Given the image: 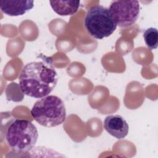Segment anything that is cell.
I'll use <instances>...</instances> for the list:
<instances>
[{"mask_svg": "<svg viewBox=\"0 0 158 158\" xmlns=\"http://www.w3.org/2000/svg\"><path fill=\"white\" fill-rule=\"evenodd\" d=\"M117 26L108 8L97 4L88 10L85 27L92 37L99 40L108 37L114 33Z\"/></svg>", "mask_w": 158, "mask_h": 158, "instance_id": "obj_4", "label": "cell"}, {"mask_svg": "<svg viewBox=\"0 0 158 158\" xmlns=\"http://www.w3.org/2000/svg\"><path fill=\"white\" fill-rule=\"evenodd\" d=\"M5 139L14 152L24 153L33 148L38 138L36 127L28 120L13 118L5 127Z\"/></svg>", "mask_w": 158, "mask_h": 158, "instance_id": "obj_2", "label": "cell"}, {"mask_svg": "<svg viewBox=\"0 0 158 158\" xmlns=\"http://www.w3.org/2000/svg\"><path fill=\"white\" fill-rule=\"evenodd\" d=\"M109 10L117 25L126 28L131 26L137 20L140 6L138 1H112Z\"/></svg>", "mask_w": 158, "mask_h": 158, "instance_id": "obj_5", "label": "cell"}, {"mask_svg": "<svg viewBox=\"0 0 158 158\" xmlns=\"http://www.w3.org/2000/svg\"><path fill=\"white\" fill-rule=\"evenodd\" d=\"M19 80L20 90L24 94L34 98H42L48 96L54 89L58 75L50 63L33 61L23 67Z\"/></svg>", "mask_w": 158, "mask_h": 158, "instance_id": "obj_1", "label": "cell"}, {"mask_svg": "<svg viewBox=\"0 0 158 158\" xmlns=\"http://www.w3.org/2000/svg\"><path fill=\"white\" fill-rule=\"evenodd\" d=\"M103 125L109 134L118 139L124 138L128 133V124L125 118L119 115L107 116Z\"/></svg>", "mask_w": 158, "mask_h": 158, "instance_id": "obj_6", "label": "cell"}, {"mask_svg": "<svg viewBox=\"0 0 158 158\" xmlns=\"http://www.w3.org/2000/svg\"><path fill=\"white\" fill-rule=\"evenodd\" d=\"M31 114L40 125L54 127L63 123L66 118V109L63 101L57 96H46L33 105Z\"/></svg>", "mask_w": 158, "mask_h": 158, "instance_id": "obj_3", "label": "cell"}, {"mask_svg": "<svg viewBox=\"0 0 158 158\" xmlns=\"http://www.w3.org/2000/svg\"><path fill=\"white\" fill-rule=\"evenodd\" d=\"M143 38L146 46L149 49H155L158 44V32L156 28L150 27L143 33Z\"/></svg>", "mask_w": 158, "mask_h": 158, "instance_id": "obj_9", "label": "cell"}, {"mask_svg": "<svg viewBox=\"0 0 158 158\" xmlns=\"http://www.w3.org/2000/svg\"><path fill=\"white\" fill-rule=\"evenodd\" d=\"M53 10L62 16L72 15L75 14L79 7V1H49Z\"/></svg>", "mask_w": 158, "mask_h": 158, "instance_id": "obj_8", "label": "cell"}, {"mask_svg": "<svg viewBox=\"0 0 158 158\" xmlns=\"http://www.w3.org/2000/svg\"><path fill=\"white\" fill-rule=\"evenodd\" d=\"M34 6V1L28 0H1L0 8L3 13L9 16L25 14Z\"/></svg>", "mask_w": 158, "mask_h": 158, "instance_id": "obj_7", "label": "cell"}]
</instances>
